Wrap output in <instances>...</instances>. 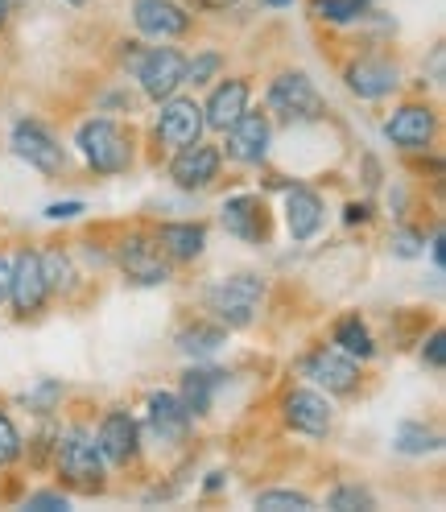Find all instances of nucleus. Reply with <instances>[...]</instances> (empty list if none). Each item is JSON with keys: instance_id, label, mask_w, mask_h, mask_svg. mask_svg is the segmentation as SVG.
<instances>
[{"instance_id": "nucleus-1", "label": "nucleus", "mask_w": 446, "mask_h": 512, "mask_svg": "<svg viewBox=\"0 0 446 512\" xmlns=\"http://www.w3.org/2000/svg\"><path fill=\"white\" fill-rule=\"evenodd\" d=\"M54 463L71 488H79V492L104 488V455H100V446H95V438H87L83 430H71L54 442Z\"/></svg>"}, {"instance_id": "nucleus-2", "label": "nucleus", "mask_w": 446, "mask_h": 512, "mask_svg": "<svg viewBox=\"0 0 446 512\" xmlns=\"http://www.w3.org/2000/svg\"><path fill=\"white\" fill-rule=\"evenodd\" d=\"M79 149L95 174H120L133 162V145L124 137V128L116 120H104V116H95L79 128Z\"/></svg>"}, {"instance_id": "nucleus-3", "label": "nucleus", "mask_w": 446, "mask_h": 512, "mask_svg": "<svg viewBox=\"0 0 446 512\" xmlns=\"http://www.w3.org/2000/svg\"><path fill=\"white\" fill-rule=\"evenodd\" d=\"M261 298H265V281L257 273H236V277H228L223 285L211 290V310L219 314V323L248 327L252 314H257V306H261Z\"/></svg>"}, {"instance_id": "nucleus-4", "label": "nucleus", "mask_w": 446, "mask_h": 512, "mask_svg": "<svg viewBox=\"0 0 446 512\" xmlns=\"http://www.w3.org/2000/svg\"><path fill=\"white\" fill-rule=\"evenodd\" d=\"M182 71H186V58L174 50V46H157L149 54L137 58V79H141V91L149 95V100H170V95L178 91L182 83Z\"/></svg>"}, {"instance_id": "nucleus-5", "label": "nucleus", "mask_w": 446, "mask_h": 512, "mask_svg": "<svg viewBox=\"0 0 446 512\" xmlns=\"http://www.w3.org/2000/svg\"><path fill=\"white\" fill-rule=\"evenodd\" d=\"M269 108L277 116H285V120H318V116H323V100H318V91L310 87V79L298 75V71L273 79Z\"/></svg>"}, {"instance_id": "nucleus-6", "label": "nucleus", "mask_w": 446, "mask_h": 512, "mask_svg": "<svg viewBox=\"0 0 446 512\" xmlns=\"http://www.w3.org/2000/svg\"><path fill=\"white\" fill-rule=\"evenodd\" d=\"M9 298L17 314H38L50 298L46 290V273H42V256L38 252H17L13 273H9Z\"/></svg>"}, {"instance_id": "nucleus-7", "label": "nucleus", "mask_w": 446, "mask_h": 512, "mask_svg": "<svg viewBox=\"0 0 446 512\" xmlns=\"http://www.w3.org/2000/svg\"><path fill=\"white\" fill-rule=\"evenodd\" d=\"M13 153L21 157V162L34 166V170H42V174H58L62 166H67V157H62V145L46 133L42 124H34V120H21V124L13 128Z\"/></svg>"}, {"instance_id": "nucleus-8", "label": "nucleus", "mask_w": 446, "mask_h": 512, "mask_svg": "<svg viewBox=\"0 0 446 512\" xmlns=\"http://www.w3.org/2000/svg\"><path fill=\"white\" fill-rule=\"evenodd\" d=\"M228 157L232 162H261V157L269 153V120L265 112H240L228 128Z\"/></svg>"}, {"instance_id": "nucleus-9", "label": "nucleus", "mask_w": 446, "mask_h": 512, "mask_svg": "<svg viewBox=\"0 0 446 512\" xmlns=\"http://www.w3.org/2000/svg\"><path fill=\"white\" fill-rule=\"evenodd\" d=\"M306 376L318 380L327 393H356L360 389V368L352 364V356H343V351H331V347H318L314 356L306 360Z\"/></svg>"}, {"instance_id": "nucleus-10", "label": "nucleus", "mask_w": 446, "mask_h": 512, "mask_svg": "<svg viewBox=\"0 0 446 512\" xmlns=\"http://www.w3.org/2000/svg\"><path fill=\"white\" fill-rule=\"evenodd\" d=\"M120 265H124V273H129L137 285H162V281H170V265H166L162 248H157L153 240H145V236H129L120 244Z\"/></svg>"}, {"instance_id": "nucleus-11", "label": "nucleus", "mask_w": 446, "mask_h": 512, "mask_svg": "<svg viewBox=\"0 0 446 512\" xmlns=\"http://www.w3.org/2000/svg\"><path fill=\"white\" fill-rule=\"evenodd\" d=\"M203 108L195 100H170L162 108V116H157V137H162L166 145L182 149V145H195L203 137Z\"/></svg>"}, {"instance_id": "nucleus-12", "label": "nucleus", "mask_w": 446, "mask_h": 512, "mask_svg": "<svg viewBox=\"0 0 446 512\" xmlns=\"http://www.w3.org/2000/svg\"><path fill=\"white\" fill-rule=\"evenodd\" d=\"M95 446H100V455L104 463H116L124 467L133 455H137V422H133V413H124V409H112L100 434H95Z\"/></svg>"}, {"instance_id": "nucleus-13", "label": "nucleus", "mask_w": 446, "mask_h": 512, "mask_svg": "<svg viewBox=\"0 0 446 512\" xmlns=\"http://www.w3.org/2000/svg\"><path fill=\"white\" fill-rule=\"evenodd\" d=\"M219 174V153L211 145H182L178 157H174V166H170V178L182 186V190H203L211 186Z\"/></svg>"}, {"instance_id": "nucleus-14", "label": "nucleus", "mask_w": 446, "mask_h": 512, "mask_svg": "<svg viewBox=\"0 0 446 512\" xmlns=\"http://www.w3.org/2000/svg\"><path fill=\"white\" fill-rule=\"evenodd\" d=\"M285 422H290L298 434L323 438L331 430V405H327V397H318L314 389H294L290 397H285Z\"/></svg>"}, {"instance_id": "nucleus-15", "label": "nucleus", "mask_w": 446, "mask_h": 512, "mask_svg": "<svg viewBox=\"0 0 446 512\" xmlns=\"http://www.w3.org/2000/svg\"><path fill=\"white\" fill-rule=\"evenodd\" d=\"M133 21H137V29L145 38H178L190 25V17L174 5V0H137Z\"/></svg>"}, {"instance_id": "nucleus-16", "label": "nucleus", "mask_w": 446, "mask_h": 512, "mask_svg": "<svg viewBox=\"0 0 446 512\" xmlns=\"http://www.w3.org/2000/svg\"><path fill=\"white\" fill-rule=\"evenodd\" d=\"M385 133L401 149H426L430 137H434V112L422 108V104H405V108L393 112V120L385 124Z\"/></svg>"}, {"instance_id": "nucleus-17", "label": "nucleus", "mask_w": 446, "mask_h": 512, "mask_svg": "<svg viewBox=\"0 0 446 512\" xmlns=\"http://www.w3.org/2000/svg\"><path fill=\"white\" fill-rule=\"evenodd\" d=\"M223 228L244 244H261L265 240V207L257 195H236L223 203Z\"/></svg>"}, {"instance_id": "nucleus-18", "label": "nucleus", "mask_w": 446, "mask_h": 512, "mask_svg": "<svg viewBox=\"0 0 446 512\" xmlns=\"http://www.w3.org/2000/svg\"><path fill=\"white\" fill-rule=\"evenodd\" d=\"M149 426L162 442H182L190 430V409L174 393H153L149 397Z\"/></svg>"}, {"instance_id": "nucleus-19", "label": "nucleus", "mask_w": 446, "mask_h": 512, "mask_svg": "<svg viewBox=\"0 0 446 512\" xmlns=\"http://www.w3.org/2000/svg\"><path fill=\"white\" fill-rule=\"evenodd\" d=\"M347 87H352L360 100H380L397 87V67L385 58H364L356 67H347Z\"/></svg>"}, {"instance_id": "nucleus-20", "label": "nucleus", "mask_w": 446, "mask_h": 512, "mask_svg": "<svg viewBox=\"0 0 446 512\" xmlns=\"http://www.w3.org/2000/svg\"><path fill=\"white\" fill-rule=\"evenodd\" d=\"M318 223H323V199L306 186H294L290 195H285V228H290V236L302 244L318 232Z\"/></svg>"}, {"instance_id": "nucleus-21", "label": "nucleus", "mask_w": 446, "mask_h": 512, "mask_svg": "<svg viewBox=\"0 0 446 512\" xmlns=\"http://www.w3.org/2000/svg\"><path fill=\"white\" fill-rule=\"evenodd\" d=\"M244 108H248V83L244 79H228V83H219L211 91V100L203 108V124H211V128L223 133V128H228Z\"/></svg>"}, {"instance_id": "nucleus-22", "label": "nucleus", "mask_w": 446, "mask_h": 512, "mask_svg": "<svg viewBox=\"0 0 446 512\" xmlns=\"http://www.w3.org/2000/svg\"><path fill=\"white\" fill-rule=\"evenodd\" d=\"M157 244H162V252H170L174 261H195L207 244V232H203V223H162V228H157Z\"/></svg>"}, {"instance_id": "nucleus-23", "label": "nucleus", "mask_w": 446, "mask_h": 512, "mask_svg": "<svg viewBox=\"0 0 446 512\" xmlns=\"http://www.w3.org/2000/svg\"><path fill=\"white\" fill-rule=\"evenodd\" d=\"M219 384H223V372L219 368H190L182 376V405L190 409V418L211 409V397H215Z\"/></svg>"}, {"instance_id": "nucleus-24", "label": "nucleus", "mask_w": 446, "mask_h": 512, "mask_svg": "<svg viewBox=\"0 0 446 512\" xmlns=\"http://www.w3.org/2000/svg\"><path fill=\"white\" fill-rule=\"evenodd\" d=\"M335 343H339L343 356H352V360H368L372 351H376L368 327L360 323L356 314H347V318H339V323H335Z\"/></svg>"}, {"instance_id": "nucleus-25", "label": "nucleus", "mask_w": 446, "mask_h": 512, "mask_svg": "<svg viewBox=\"0 0 446 512\" xmlns=\"http://www.w3.org/2000/svg\"><path fill=\"white\" fill-rule=\"evenodd\" d=\"M223 327H207V323H199V327H190V331H182L178 335V347L186 351V356H195V360H203V356H215V351L223 347Z\"/></svg>"}, {"instance_id": "nucleus-26", "label": "nucleus", "mask_w": 446, "mask_h": 512, "mask_svg": "<svg viewBox=\"0 0 446 512\" xmlns=\"http://www.w3.org/2000/svg\"><path fill=\"white\" fill-rule=\"evenodd\" d=\"M314 17H323L331 25H347V21H360L368 9H372V0H314Z\"/></svg>"}, {"instance_id": "nucleus-27", "label": "nucleus", "mask_w": 446, "mask_h": 512, "mask_svg": "<svg viewBox=\"0 0 446 512\" xmlns=\"http://www.w3.org/2000/svg\"><path fill=\"white\" fill-rule=\"evenodd\" d=\"M438 446H442V438H438L434 430H426V426L405 422V426L397 430V451H401V455H430V451H438Z\"/></svg>"}, {"instance_id": "nucleus-28", "label": "nucleus", "mask_w": 446, "mask_h": 512, "mask_svg": "<svg viewBox=\"0 0 446 512\" xmlns=\"http://www.w3.org/2000/svg\"><path fill=\"white\" fill-rule=\"evenodd\" d=\"M42 273H46V290H75V269H71V261L62 252H46L42 256Z\"/></svg>"}, {"instance_id": "nucleus-29", "label": "nucleus", "mask_w": 446, "mask_h": 512, "mask_svg": "<svg viewBox=\"0 0 446 512\" xmlns=\"http://www.w3.org/2000/svg\"><path fill=\"white\" fill-rule=\"evenodd\" d=\"M372 504H376L372 492L360 488V484H343L327 496V508H335V512H356V508H372Z\"/></svg>"}, {"instance_id": "nucleus-30", "label": "nucleus", "mask_w": 446, "mask_h": 512, "mask_svg": "<svg viewBox=\"0 0 446 512\" xmlns=\"http://www.w3.org/2000/svg\"><path fill=\"white\" fill-rule=\"evenodd\" d=\"M257 508H269V512H310L314 500L302 496V492H261Z\"/></svg>"}, {"instance_id": "nucleus-31", "label": "nucleus", "mask_w": 446, "mask_h": 512, "mask_svg": "<svg viewBox=\"0 0 446 512\" xmlns=\"http://www.w3.org/2000/svg\"><path fill=\"white\" fill-rule=\"evenodd\" d=\"M219 67H223V62H219V54H199V58H190V62H186L182 83H211Z\"/></svg>"}, {"instance_id": "nucleus-32", "label": "nucleus", "mask_w": 446, "mask_h": 512, "mask_svg": "<svg viewBox=\"0 0 446 512\" xmlns=\"http://www.w3.org/2000/svg\"><path fill=\"white\" fill-rule=\"evenodd\" d=\"M17 455H21V434L13 430V422L0 413V467H9V463H17Z\"/></svg>"}, {"instance_id": "nucleus-33", "label": "nucleus", "mask_w": 446, "mask_h": 512, "mask_svg": "<svg viewBox=\"0 0 446 512\" xmlns=\"http://www.w3.org/2000/svg\"><path fill=\"white\" fill-rule=\"evenodd\" d=\"M25 508H34V512H67V496L62 492H34L25 500Z\"/></svg>"}, {"instance_id": "nucleus-34", "label": "nucleus", "mask_w": 446, "mask_h": 512, "mask_svg": "<svg viewBox=\"0 0 446 512\" xmlns=\"http://www.w3.org/2000/svg\"><path fill=\"white\" fill-rule=\"evenodd\" d=\"M422 360H426L430 368H442V364H446V335H442V331L430 335V343H426V351H422Z\"/></svg>"}, {"instance_id": "nucleus-35", "label": "nucleus", "mask_w": 446, "mask_h": 512, "mask_svg": "<svg viewBox=\"0 0 446 512\" xmlns=\"http://www.w3.org/2000/svg\"><path fill=\"white\" fill-rule=\"evenodd\" d=\"M393 252H397V256H418V252H422V236L409 232V228L397 232V236H393Z\"/></svg>"}, {"instance_id": "nucleus-36", "label": "nucleus", "mask_w": 446, "mask_h": 512, "mask_svg": "<svg viewBox=\"0 0 446 512\" xmlns=\"http://www.w3.org/2000/svg\"><path fill=\"white\" fill-rule=\"evenodd\" d=\"M75 215H83V203H50L46 207V219H75Z\"/></svg>"}, {"instance_id": "nucleus-37", "label": "nucleus", "mask_w": 446, "mask_h": 512, "mask_svg": "<svg viewBox=\"0 0 446 512\" xmlns=\"http://www.w3.org/2000/svg\"><path fill=\"white\" fill-rule=\"evenodd\" d=\"M195 9H207V13H219V9H232V5H240V0H190Z\"/></svg>"}, {"instance_id": "nucleus-38", "label": "nucleus", "mask_w": 446, "mask_h": 512, "mask_svg": "<svg viewBox=\"0 0 446 512\" xmlns=\"http://www.w3.org/2000/svg\"><path fill=\"white\" fill-rule=\"evenodd\" d=\"M364 219H368V207L364 203H352V207L343 211V223H364Z\"/></svg>"}, {"instance_id": "nucleus-39", "label": "nucleus", "mask_w": 446, "mask_h": 512, "mask_svg": "<svg viewBox=\"0 0 446 512\" xmlns=\"http://www.w3.org/2000/svg\"><path fill=\"white\" fill-rule=\"evenodd\" d=\"M9 273H13V265L5 261V256H0V302L9 298Z\"/></svg>"}, {"instance_id": "nucleus-40", "label": "nucleus", "mask_w": 446, "mask_h": 512, "mask_svg": "<svg viewBox=\"0 0 446 512\" xmlns=\"http://www.w3.org/2000/svg\"><path fill=\"white\" fill-rule=\"evenodd\" d=\"M430 252H434V269L442 273V232L434 236V244H430Z\"/></svg>"}, {"instance_id": "nucleus-41", "label": "nucleus", "mask_w": 446, "mask_h": 512, "mask_svg": "<svg viewBox=\"0 0 446 512\" xmlns=\"http://www.w3.org/2000/svg\"><path fill=\"white\" fill-rule=\"evenodd\" d=\"M5 21H9V5H5V0H0V29H5Z\"/></svg>"}, {"instance_id": "nucleus-42", "label": "nucleus", "mask_w": 446, "mask_h": 512, "mask_svg": "<svg viewBox=\"0 0 446 512\" xmlns=\"http://www.w3.org/2000/svg\"><path fill=\"white\" fill-rule=\"evenodd\" d=\"M265 5H273V9H281V5H294V0H265Z\"/></svg>"}, {"instance_id": "nucleus-43", "label": "nucleus", "mask_w": 446, "mask_h": 512, "mask_svg": "<svg viewBox=\"0 0 446 512\" xmlns=\"http://www.w3.org/2000/svg\"><path fill=\"white\" fill-rule=\"evenodd\" d=\"M67 5H75V9H79V5H87V0H67Z\"/></svg>"}]
</instances>
